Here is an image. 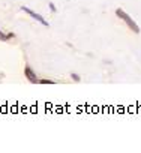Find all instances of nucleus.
Masks as SVG:
<instances>
[{
  "label": "nucleus",
  "mask_w": 141,
  "mask_h": 153,
  "mask_svg": "<svg viewBox=\"0 0 141 153\" xmlns=\"http://www.w3.org/2000/svg\"><path fill=\"white\" fill-rule=\"evenodd\" d=\"M54 83H56L54 80H50V78H42L38 81V84H54Z\"/></svg>",
  "instance_id": "5"
},
{
  "label": "nucleus",
  "mask_w": 141,
  "mask_h": 153,
  "mask_svg": "<svg viewBox=\"0 0 141 153\" xmlns=\"http://www.w3.org/2000/svg\"><path fill=\"white\" fill-rule=\"evenodd\" d=\"M48 6H50V9L53 11V12H56V6H54V3H50Z\"/></svg>",
  "instance_id": "7"
},
{
  "label": "nucleus",
  "mask_w": 141,
  "mask_h": 153,
  "mask_svg": "<svg viewBox=\"0 0 141 153\" xmlns=\"http://www.w3.org/2000/svg\"><path fill=\"white\" fill-rule=\"evenodd\" d=\"M24 76H26V78H27V81L32 83V84H38V81H39L36 72H35L30 66H24Z\"/></svg>",
  "instance_id": "3"
},
{
  "label": "nucleus",
  "mask_w": 141,
  "mask_h": 153,
  "mask_svg": "<svg viewBox=\"0 0 141 153\" xmlns=\"http://www.w3.org/2000/svg\"><path fill=\"white\" fill-rule=\"evenodd\" d=\"M116 15H117L122 21H125V23H126V25H128V27H129L134 33H140V27H138V24H137V23H135V21L129 17V15H128L123 9H120V8H119V9H116Z\"/></svg>",
  "instance_id": "1"
},
{
  "label": "nucleus",
  "mask_w": 141,
  "mask_h": 153,
  "mask_svg": "<svg viewBox=\"0 0 141 153\" xmlns=\"http://www.w3.org/2000/svg\"><path fill=\"white\" fill-rule=\"evenodd\" d=\"M21 9L26 12V14H29L32 18H35L38 23H41L42 25H45V27H48V21H47V20H45V18H44L41 14H36L35 11H32V9H30V8H27V6H21Z\"/></svg>",
  "instance_id": "2"
},
{
  "label": "nucleus",
  "mask_w": 141,
  "mask_h": 153,
  "mask_svg": "<svg viewBox=\"0 0 141 153\" xmlns=\"http://www.w3.org/2000/svg\"><path fill=\"white\" fill-rule=\"evenodd\" d=\"M71 78H72L75 83H80V81H81V76H80L78 74H72V75H71Z\"/></svg>",
  "instance_id": "6"
},
{
  "label": "nucleus",
  "mask_w": 141,
  "mask_h": 153,
  "mask_svg": "<svg viewBox=\"0 0 141 153\" xmlns=\"http://www.w3.org/2000/svg\"><path fill=\"white\" fill-rule=\"evenodd\" d=\"M11 38H14V33H8V35H5L2 30H0V41H2V42H8Z\"/></svg>",
  "instance_id": "4"
}]
</instances>
